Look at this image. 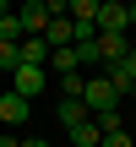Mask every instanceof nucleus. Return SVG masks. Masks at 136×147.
Returning a JSON list of instances; mask_svg holds the SVG:
<instances>
[{
	"instance_id": "8",
	"label": "nucleus",
	"mask_w": 136,
	"mask_h": 147,
	"mask_svg": "<svg viewBox=\"0 0 136 147\" xmlns=\"http://www.w3.org/2000/svg\"><path fill=\"white\" fill-rule=\"evenodd\" d=\"M16 65H49V44L44 38H22L16 44Z\"/></svg>"
},
{
	"instance_id": "1",
	"label": "nucleus",
	"mask_w": 136,
	"mask_h": 147,
	"mask_svg": "<svg viewBox=\"0 0 136 147\" xmlns=\"http://www.w3.org/2000/svg\"><path fill=\"white\" fill-rule=\"evenodd\" d=\"M82 104H87V115H98V109H120L125 98L114 93V82L104 71H93V76H82Z\"/></svg>"
},
{
	"instance_id": "9",
	"label": "nucleus",
	"mask_w": 136,
	"mask_h": 147,
	"mask_svg": "<svg viewBox=\"0 0 136 147\" xmlns=\"http://www.w3.org/2000/svg\"><path fill=\"white\" fill-rule=\"evenodd\" d=\"M82 120H87V104H82V98H60V104H55V125L71 131V125H82Z\"/></svg>"
},
{
	"instance_id": "14",
	"label": "nucleus",
	"mask_w": 136,
	"mask_h": 147,
	"mask_svg": "<svg viewBox=\"0 0 136 147\" xmlns=\"http://www.w3.org/2000/svg\"><path fill=\"white\" fill-rule=\"evenodd\" d=\"M98 147H136V136H131V131H104Z\"/></svg>"
},
{
	"instance_id": "13",
	"label": "nucleus",
	"mask_w": 136,
	"mask_h": 147,
	"mask_svg": "<svg viewBox=\"0 0 136 147\" xmlns=\"http://www.w3.org/2000/svg\"><path fill=\"white\" fill-rule=\"evenodd\" d=\"M65 16L71 22H93L98 16V0H65Z\"/></svg>"
},
{
	"instance_id": "6",
	"label": "nucleus",
	"mask_w": 136,
	"mask_h": 147,
	"mask_svg": "<svg viewBox=\"0 0 136 147\" xmlns=\"http://www.w3.org/2000/svg\"><path fill=\"white\" fill-rule=\"evenodd\" d=\"M93 27H98V33H131V22H125V5H98Z\"/></svg>"
},
{
	"instance_id": "12",
	"label": "nucleus",
	"mask_w": 136,
	"mask_h": 147,
	"mask_svg": "<svg viewBox=\"0 0 136 147\" xmlns=\"http://www.w3.org/2000/svg\"><path fill=\"white\" fill-rule=\"evenodd\" d=\"M93 125H98V136H104V131H125V115H120V109H98Z\"/></svg>"
},
{
	"instance_id": "5",
	"label": "nucleus",
	"mask_w": 136,
	"mask_h": 147,
	"mask_svg": "<svg viewBox=\"0 0 136 147\" xmlns=\"http://www.w3.org/2000/svg\"><path fill=\"white\" fill-rule=\"evenodd\" d=\"M125 55H131V33H98V60L104 65H114Z\"/></svg>"
},
{
	"instance_id": "18",
	"label": "nucleus",
	"mask_w": 136,
	"mask_h": 147,
	"mask_svg": "<svg viewBox=\"0 0 136 147\" xmlns=\"http://www.w3.org/2000/svg\"><path fill=\"white\" fill-rule=\"evenodd\" d=\"M16 142H22V147H49L44 136H16Z\"/></svg>"
},
{
	"instance_id": "15",
	"label": "nucleus",
	"mask_w": 136,
	"mask_h": 147,
	"mask_svg": "<svg viewBox=\"0 0 136 147\" xmlns=\"http://www.w3.org/2000/svg\"><path fill=\"white\" fill-rule=\"evenodd\" d=\"M60 93H65V98H82V71H71V76H60Z\"/></svg>"
},
{
	"instance_id": "16",
	"label": "nucleus",
	"mask_w": 136,
	"mask_h": 147,
	"mask_svg": "<svg viewBox=\"0 0 136 147\" xmlns=\"http://www.w3.org/2000/svg\"><path fill=\"white\" fill-rule=\"evenodd\" d=\"M49 5V16H65V0H44Z\"/></svg>"
},
{
	"instance_id": "3",
	"label": "nucleus",
	"mask_w": 136,
	"mask_h": 147,
	"mask_svg": "<svg viewBox=\"0 0 136 147\" xmlns=\"http://www.w3.org/2000/svg\"><path fill=\"white\" fill-rule=\"evenodd\" d=\"M27 115H33V104H27V98H16V93L5 87V93H0V131H5V125H11V131H22V125H27Z\"/></svg>"
},
{
	"instance_id": "2",
	"label": "nucleus",
	"mask_w": 136,
	"mask_h": 147,
	"mask_svg": "<svg viewBox=\"0 0 136 147\" xmlns=\"http://www.w3.org/2000/svg\"><path fill=\"white\" fill-rule=\"evenodd\" d=\"M5 76H11V93H16V98H27V104L49 87V65H11Z\"/></svg>"
},
{
	"instance_id": "7",
	"label": "nucleus",
	"mask_w": 136,
	"mask_h": 147,
	"mask_svg": "<svg viewBox=\"0 0 136 147\" xmlns=\"http://www.w3.org/2000/svg\"><path fill=\"white\" fill-rule=\"evenodd\" d=\"M71 33H76V22H71V16H49L44 44H49V49H65V44H71Z\"/></svg>"
},
{
	"instance_id": "19",
	"label": "nucleus",
	"mask_w": 136,
	"mask_h": 147,
	"mask_svg": "<svg viewBox=\"0 0 136 147\" xmlns=\"http://www.w3.org/2000/svg\"><path fill=\"white\" fill-rule=\"evenodd\" d=\"M125 22H131V27H136V0H125Z\"/></svg>"
},
{
	"instance_id": "17",
	"label": "nucleus",
	"mask_w": 136,
	"mask_h": 147,
	"mask_svg": "<svg viewBox=\"0 0 136 147\" xmlns=\"http://www.w3.org/2000/svg\"><path fill=\"white\" fill-rule=\"evenodd\" d=\"M0 147H22V142H16V131H0Z\"/></svg>"
},
{
	"instance_id": "20",
	"label": "nucleus",
	"mask_w": 136,
	"mask_h": 147,
	"mask_svg": "<svg viewBox=\"0 0 136 147\" xmlns=\"http://www.w3.org/2000/svg\"><path fill=\"white\" fill-rule=\"evenodd\" d=\"M125 98H136V82H131V93H125Z\"/></svg>"
},
{
	"instance_id": "11",
	"label": "nucleus",
	"mask_w": 136,
	"mask_h": 147,
	"mask_svg": "<svg viewBox=\"0 0 136 147\" xmlns=\"http://www.w3.org/2000/svg\"><path fill=\"white\" fill-rule=\"evenodd\" d=\"M71 142H76V147H98V142H104V136H98V125H93V115H87L82 125H71Z\"/></svg>"
},
{
	"instance_id": "10",
	"label": "nucleus",
	"mask_w": 136,
	"mask_h": 147,
	"mask_svg": "<svg viewBox=\"0 0 136 147\" xmlns=\"http://www.w3.org/2000/svg\"><path fill=\"white\" fill-rule=\"evenodd\" d=\"M49 65H55V76H71V71H82V60H76V49L65 44V49H49Z\"/></svg>"
},
{
	"instance_id": "4",
	"label": "nucleus",
	"mask_w": 136,
	"mask_h": 147,
	"mask_svg": "<svg viewBox=\"0 0 136 147\" xmlns=\"http://www.w3.org/2000/svg\"><path fill=\"white\" fill-rule=\"evenodd\" d=\"M16 22H22V33H27V38H44V27H49V5H44V0H22Z\"/></svg>"
}]
</instances>
